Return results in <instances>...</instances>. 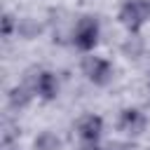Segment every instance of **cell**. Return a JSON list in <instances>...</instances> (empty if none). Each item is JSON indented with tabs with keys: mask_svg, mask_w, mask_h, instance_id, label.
Instances as JSON below:
<instances>
[{
	"mask_svg": "<svg viewBox=\"0 0 150 150\" xmlns=\"http://www.w3.org/2000/svg\"><path fill=\"white\" fill-rule=\"evenodd\" d=\"M16 33L23 35L26 40H30V38H35V35L40 33V23H35L33 19H21L19 26H16Z\"/></svg>",
	"mask_w": 150,
	"mask_h": 150,
	"instance_id": "9c48e42d",
	"label": "cell"
},
{
	"mask_svg": "<svg viewBox=\"0 0 150 150\" xmlns=\"http://www.w3.org/2000/svg\"><path fill=\"white\" fill-rule=\"evenodd\" d=\"M2 150H16V145L14 143H7V145H2Z\"/></svg>",
	"mask_w": 150,
	"mask_h": 150,
	"instance_id": "9a60e30c",
	"label": "cell"
},
{
	"mask_svg": "<svg viewBox=\"0 0 150 150\" xmlns=\"http://www.w3.org/2000/svg\"><path fill=\"white\" fill-rule=\"evenodd\" d=\"M16 26H19V21H14L12 14H5V16H2V35H5V38H9Z\"/></svg>",
	"mask_w": 150,
	"mask_h": 150,
	"instance_id": "7c38bea8",
	"label": "cell"
},
{
	"mask_svg": "<svg viewBox=\"0 0 150 150\" xmlns=\"http://www.w3.org/2000/svg\"><path fill=\"white\" fill-rule=\"evenodd\" d=\"M117 16H120V23L131 35H138L143 23L150 19V5H148V0H124Z\"/></svg>",
	"mask_w": 150,
	"mask_h": 150,
	"instance_id": "7a4b0ae2",
	"label": "cell"
},
{
	"mask_svg": "<svg viewBox=\"0 0 150 150\" xmlns=\"http://www.w3.org/2000/svg\"><path fill=\"white\" fill-rule=\"evenodd\" d=\"M120 131H124L127 136H141L148 127V120L145 115L138 110V108H124L120 112Z\"/></svg>",
	"mask_w": 150,
	"mask_h": 150,
	"instance_id": "5b68a950",
	"label": "cell"
},
{
	"mask_svg": "<svg viewBox=\"0 0 150 150\" xmlns=\"http://www.w3.org/2000/svg\"><path fill=\"white\" fill-rule=\"evenodd\" d=\"M98 35H101V26H98V19L96 16H80L75 23H73V33H70V40L77 49L82 52H91L98 42Z\"/></svg>",
	"mask_w": 150,
	"mask_h": 150,
	"instance_id": "6da1fadb",
	"label": "cell"
},
{
	"mask_svg": "<svg viewBox=\"0 0 150 150\" xmlns=\"http://www.w3.org/2000/svg\"><path fill=\"white\" fill-rule=\"evenodd\" d=\"M77 150H105V148H98L96 143H82Z\"/></svg>",
	"mask_w": 150,
	"mask_h": 150,
	"instance_id": "5bb4252c",
	"label": "cell"
},
{
	"mask_svg": "<svg viewBox=\"0 0 150 150\" xmlns=\"http://www.w3.org/2000/svg\"><path fill=\"white\" fill-rule=\"evenodd\" d=\"M75 131H77L82 143H96L101 138V134H103V120L98 115H94V112H87V115H82L77 120Z\"/></svg>",
	"mask_w": 150,
	"mask_h": 150,
	"instance_id": "277c9868",
	"label": "cell"
},
{
	"mask_svg": "<svg viewBox=\"0 0 150 150\" xmlns=\"http://www.w3.org/2000/svg\"><path fill=\"white\" fill-rule=\"evenodd\" d=\"M35 150H59L61 148V138L54 134V131H42V134H38V138H35Z\"/></svg>",
	"mask_w": 150,
	"mask_h": 150,
	"instance_id": "ba28073f",
	"label": "cell"
},
{
	"mask_svg": "<svg viewBox=\"0 0 150 150\" xmlns=\"http://www.w3.org/2000/svg\"><path fill=\"white\" fill-rule=\"evenodd\" d=\"M33 94H38L42 101H52L59 94V80L52 70H38V75L33 77Z\"/></svg>",
	"mask_w": 150,
	"mask_h": 150,
	"instance_id": "8992f818",
	"label": "cell"
},
{
	"mask_svg": "<svg viewBox=\"0 0 150 150\" xmlns=\"http://www.w3.org/2000/svg\"><path fill=\"white\" fill-rule=\"evenodd\" d=\"M16 138H19V127H16V124H12L9 120H5V122H2V145L14 143Z\"/></svg>",
	"mask_w": 150,
	"mask_h": 150,
	"instance_id": "8fae6325",
	"label": "cell"
},
{
	"mask_svg": "<svg viewBox=\"0 0 150 150\" xmlns=\"http://www.w3.org/2000/svg\"><path fill=\"white\" fill-rule=\"evenodd\" d=\"M105 150H134V145L127 141H112V143H108Z\"/></svg>",
	"mask_w": 150,
	"mask_h": 150,
	"instance_id": "4fadbf2b",
	"label": "cell"
},
{
	"mask_svg": "<svg viewBox=\"0 0 150 150\" xmlns=\"http://www.w3.org/2000/svg\"><path fill=\"white\" fill-rule=\"evenodd\" d=\"M122 52H124L129 59L141 56V52H143V42H141V38H138V35H131V38L122 45Z\"/></svg>",
	"mask_w": 150,
	"mask_h": 150,
	"instance_id": "30bf717a",
	"label": "cell"
},
{
	"mask_svg": "<svg viewBox=\"0 0 150 150\" xmlns=\"http://www.w3.org/2000/svg\"><path fill=\"white\" fill-rule=\"evenodd\" d=\"M148 5H150V0H148Z\"/></svg>",
	"mask_w": 150,
	"mask_h": 150,
	"instance_id": "e0dca14e",
	"label": "cell"
},
{
	"mask_svg": "<svg viewBox=\"0 0 150 150\" xmlns=\"http://www.w3.org/2000/svg\"><path fill=\"white\" fill-rule=\"evenodd\" d=\"M33 98V89H28L26 84H19V87H12L9 94H7V103L12 110H23Z\"/></svg>",
	"mask_w": 150,
	"mask_h": 150,
	"instance_id": "52a82bcc",
	"label": "cell"
},
{
	"mask_svg": "<svg viewBox=\"0 0 150 150\" xmlns=\"http://www.w3.org/2000/svg\"><path fill=\"white\" fill-rule=\"evenodd\" d=\"M148 89H150V77H148Z\"/></svg>",
	"mask_w": 150,
	"mask_h": 150,
	"instance_id": "2e32d148",
	"label": "cell"
},
{
	"mask_svg": "<svg viewBox=\"0 0 150 150\" xmlns=\"http://www.w3.org/2000/svg\"><path fill=\"white\" fill-rule=\"evenodd\" d=\"M82 73L89 82L98 84V87H105L110 80H112V66L108 59L103 56H96V54H89L82 59Z\"/></svg>",
	"mask_w": 150,
	"mask_h": 150,
	"instance_id": "3957f363",
	"label": "cell"
}]
</instances>
